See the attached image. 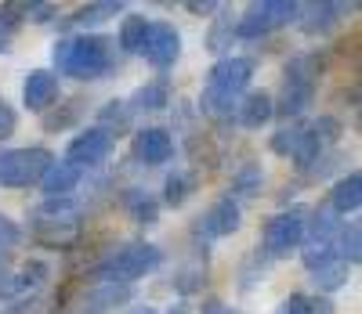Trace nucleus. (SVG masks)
<instances>
[{
    "label": "nucleus",
    "mask_w": 362,
    "mask_h": 314,
    "mask_svg": "<svg viewBox=\"0 0 362 314\" xmlns=\"http://www.w3.org/2000/svg\"><path fill=\"white\" fill-rule=\"evenodd\" d=\"M33 224H80L76 199H44L33 210Z\"/></svg>",
    "instance_id": "nucleus-20"
},
{
    "label": "nucleus",
    "mask_w": 362,
    "mask_h": 314,
    "mask_svg": "<svg viewBox=\"0 0 362 314\" xmlns=\"http://www.w3.org/2000/svg\"><path fill=\"white\" fill-rule=\"evenodd\" d=\"M305 228H308V210H305V206H293V210L276 213V217L264 224V231H261L264 253L286 257L290 249H300V242H305Z\"/></svg>",
    "instance_id": "nucleus-6"
},
{
    "label": "nucleus",
    "mask_w": 362,
    "mask_h": 314,
    "mask_svg": "<svg viewBox=\"0 0 362 314\" xmlns=\"http://www.w3.org/2000/svg\"><path fill=\"white\" fill-rule=\"evenodd\" d=\"M272 152L286 155V159H293L297 167H312L322 155V145L312 134V127H283V131L272 134Z\"/></svg>",
    "instance_id": "nucleus-8"
},
{
    "label": "nucleus",
    "mask_w": 362,
    "mask_h": 314,
    "mask_svg": "<svg viewBox=\"0 0 362 314\" xmlns=\"http://www.w3.org/2000/svg\"><path fill=\"white\" fill-rule=\"evenodd\" d=\"M51 61H54V76H73V80H105L116 66L112 40L98 33L58 40L51 51Z\"/></svg>",
    "instance_id": "nucleus-2"
},
{
    "label": "nucleus",
    "mask_w": 362,
    "mask_h": 314,
    "mask_svg": "<svg viewBox=\"0 0 362 314\" xmlns=\"http://www.w3.org/2000/svg\"><path fill=\"white\" fill-rule=\"evenodd\" d=\"M127 119H131L127 102H109V105L98 112V127H102V131H109V123H116V127H124Z\"/></svg>",
    "instance_id": "nucleus-31"
},
{
    "label": "nucleus",
    "mask_w": 362,
    "mask_h": 314,
    "mask_svg": "<svg viewBox=\"0 0 362 314\" xmlns=\"http://www.w3.org/2000/svg\"><path fill=\"white\" fill-rule=\"evenodd\" d=\"M312 134L319 138V145H334V141L341 138V119H334V116H319V119H315V127H312Z\"/></svg>",
    "instance_id": "nucleus-32"
},
{
    "label": "nucleus",
    "mask_w": 362,
    "mask_h": 314,
    "mask_svg": "<svg viewBox=\"0 0 362 314\" xmlns=\"http://www.w3.org/2000/svg\"><path fill=\"white\" fill-rule=\"evenodd\" d=\"M112 131H102V127H87L80 131L69 148H66V163H73L76 170H95L109 159V152H112Z\"/></svg>",
    "instance_id": "nucleus-7"
},
{
    "label": "nucleus",
    "mask_w": 362,
    "mask_h": 314,
    "mask_svg": "<svg viewBox=\"0 0 362 314\" xmlns=\"http://www.w3.org/2000/svg\"><path fill=\"white\" fill-rule=\"evenodd\" d=\"M11 29H15V25H11L4 15H0V51H8V44H11Z\"/></svg>",
    "instance_id": "nucleus-39"
},
{
    "label": "nucleus",
    "mask_w": 362,
    "mask_h": 314,
    "mask_svg": "<svg viewBox=\"0 0 362 314\" xmlns=\"http://www.w3.org/2000/svg\"><path fill=\"white\" fill-rule=\"evenodd\" d=\"M163 105H170V87H167V80H153V83L138 87V90L131 94V102H127L131 112H156V109H163Z\"/></svg>",
    "instance_id": "nucleus-21"
},
{
    "label": "nucleus",
    "mask_w": 362,
    "mask_h": 314,
    "mask_svg": "<svg viewBox=\"0 0 362 314\" xmlns=\"http://www.w3.org/2000/svg\"><path fill=\"white\" fill-rule=\"evenodd\" d=\"M239 224H243V210H239V203L232 195H221L199 217V235L203 238H228V235L239 231Z\"/></svg>",
    "instance_id": "nucleus-10"
},
{
    "label": "nucleus",
    "mask_w": 362,
    "mask_h": 314,
    "mask_svg": "<svg viewBox=\"0 0 362 314\" xmlns=\"http://www.w3.org/2000/svg\"><path fill=\"white\" fill-rule=\"evenodd\" d=\"M163 260V253L153 242H127L112 249L109 257H102L95 264V278L98 282H116V286H131V282L145 278L148 271H156Z\"/></svg>",
    "instance_id": "nucleus-3"
},
{
    "label": "nucleus",
    "mask_w": 362,
    "mask_h": 314,
    "mask_svg": "<svg viewBox=\"0 0 362 314\" xmlns=\"http://www.w3.org/2000/svg\"><path fill=\"white\" fill-rule=\"evenodd\" d=\"M134 314H156V310H134Z\"/></svg>",
    "instance_id": "nucleus-41"
},
{
    "label": "nucleus",
    "mask_w": 362,
    "mask_h": 314,
    "mask_svg": "<svg viewBox=\"0 0 362 314\" xmlns=\"http://www.w3.org/2000/svg\"><path fill=\"white\" fill-rule=\"evenodd\" d=\"M348 11H355V4H312L308 18H297V22H300V29H305L308 37H322V33H329V29L341 22L337 15H348Z\"/></svg>",
    "instance_id": "nucleus-18"
},
{
    "label": "nucleus",
    "mask_w": 362,
    "mask_h": 314,
    "mask_svg": "<svg viewBox=\"0 0 362 314\" xmlns=\"http://www.w3.org/2000/svg\"><path fill=\"white\" fill-rule=\"evenodd\" d=\"M22 242V228L11 221L8 213H0V253H8L11 246H18Z\"/></svg>",
    "instance_id": "nucleus-33"
},
{
    "label": "nucleus",
    "mask_w": 362,
    "mask_h": 314,
    "mask_svg": "<svg viewBox=\"0 0 362 314\" xmlns=\"http://www.w3.org/2000/svg\"><path fill=\"white\" fill-rule=\"evenodd\" d=\"M83 181V170H76L73 163H51L47 170H44V177H40V192L47 195V199H73V192H76V184Z\"/></svg>",
    "instance_id": "nucleus-13"
},
{
    "label": "nucleus",
    "mask_w": 362,
    "mask_h": 314,
    "mask_svg": "<svg viewBox=\"0 0 362 314\" xmlns=\"http://www.w3.org/2000/svg\"><path fill=\"white\" fill-rule=\"evenodd\" d=\"M0 264H4V253H0Z\"/></svg>",
    "instance_id": "nucleus-42"
},
{
    "label": "nucleus",
    "mask_w": 362,
    "mask_h": 314,
    "mask_svg": "<svg viewBox=\"0 0 362 314\" xmlns=\"http://www.w3.org/2000/svg\"><path fill=\"white\" fill-rule=\"evenodd\" d=\"M232 40H235V22L232 18H214V25H210V37H206V47L210 51H225V47H232Z\"/></svg>",
    "instance_id": "nucleus-30"
},
{
    "label": "nucleus",
    "mask_w": 362,
    "mask_h": 314,
    "mask_svg": "<svg viewBox=\"0 0 362 314\" xmlns=\"http://www.w3.org/2000/svg\"><path fill=\"white\" fill-rule=\"evenodd\" d=\"M177 314H185V310H177Z\"/></svg>",
    "instance_id": "nucleus-43"
},
{
    "label": "nucleus",
    "mask_w": 362,
    "mask_h": 314,
    "mask_svg": "<svg viewBox=\"0 0 362 314\" xmlns=\"http://www.w3.org/2000/svg\"><path fill=\"white\" fill-rule=\"evenodd\" d=\"M44 282H47V267L40 260H33V264H25L18 274H4V278H0V300H18L25 293H37Z\"/></svg>",
    "instance_id": "nucleus-15"
},
{
    "label": "nucleus",
    "mask_w": 362,
    "mask_h": 314,
    "mask_svg": "<svg viewBox=\"0 0 362 314\" xmlns=\"http://www.w3.org/2000/svg\"><path fill=\"white\" fill-rule=\"evenodd\" d=\"M192 188H196V177H192V174L174 170V174L163 181V206H170V210L185 206V203H189V195H192Z\"/></svg>",
    "instance_id": "nucleus-27"
},
{
    "label": "nucleus",
    "mask_w": 362,
    "mask_h": 314,
    "mask_svg": "<svg viewBox=\"0 0 362 314\" xmlns=\"http://www.w3.org/2000/svg\"><path fill=\"white\" fill-rule=\"evenodd\" d=\"M334 253H337V260H344L348 267H355V264L362 260V231H358L355 221H351V224H341V231H337V238H334Z\"/></svg>",
    "instance_id": "nucleus-24"
},
{
    "label": "nucleus",
    "mask_w": 362,
    "mask_h": 314,
    "mask_svg": "<svg viewBox=\"0 0 362 314\" xmlns=\"http://www.w3.org/2000/svg\"><path fill=\"white\" fill-rule=\"evenodd\" d=\"M51 163H54V155L47 148H8V152H0V184L4 188L40 184Z\"/></svg>",
    "instance_id": "nucleus-5"
},
{
    "label": "nucleus",
    "mask_w": 362,
    "mask_h": 314,
    "mask_svg": "<svg viewBox=\"0 0 362 314\" xmlns=\"http://www.w3.org/2000/svg\"><path fill=\"white\" fill-rule=\"evenodd\" d=\"M254 80V61L250 58H239L228 54L221 61H214V69L206 73V87L199 94V112L210 119H232L239 98L247 94Z\"/></svg>",
    "instance_id": "nucleus-1"
},
{
    "label": "nucleus",
    "mask_w": 362,
    "mask_h": 314,
    "mask_svg": "<svg viewBox=\"0 0 362 314\" xmlns=\"http://www.w3.org/2000/svg\"><path fill=\"white\" fill-rule=\"evenodd\" d=\"M58 98V76L51 69H33L22 83V105L29 112H47Z\"/></svg>",
    "instance_id": "nucleus-12"
},
{
    "label": "nucleus",
    "mask_w": 362,
    "mask_h": 314,
    "mask_svg": "<svg viewBox=\"0 0 362 314\" xmlns=\"http://www.w3.org/2000/svg\"><path fill=\"white\" fill-rule=\"evenodd\" d=\"M358 206H362V174L351 170L334 184V192H329V210H334L337 217H351V213H358Z\"/></svg>",
    "instance_id": "nucleus-17"
},
{
    "label": "nucleus",
    "mask_w": 362,
    "mask_h": 314,
    "mask_svg": "<svg viewBox=\"0 0 362 314\" xmlns=\"http://www.w3.org/2000/svg\"><path fill=\"white\" fill-rule=\"evenodd\" d=\"M300 18V4L297 0H261V4H250L247 15L235 22V37L239 40H261L276 29L290 25Z\"/></svg>",
    "instance_id": "nucleus-4"
},
{
    "label": "nucleus",
    "mask_w": 362,
    "mask_h": 314,
    "mask_svg": "<svg viewBox=\"0 0 362 314\" xmlns=\"http://www.w3.org/2000/svg\"><path fill=\"white\" fill-rule=\"evenodd\" d=\"M131 152H134V159L141 167H163V163H170V155H174V138L163 127H141L134 134Z\"/></svg>",
    "instance_id": "nucleus-11"
},
{
    "label": "nucleus",
    "mask_w": 362,
    "mask_h": 314,
    "mask_svg": "<svg viewBox=\"0 0 362 314\" xmlns=\"http://www.w3.org/2000/svg\"><path fill=\"white\" fill-rule=\"evenodd\" d=\"M319 73H322V58L319 54H293L283 69V83H319Z\"/></svg>",
    "instance_id": "nucleus-22"
},
{
    "label": "nucleus",
    "mask_w": 362,
    "mask_h": 314,
    "mask_svg": "<svg viewBox=\"0 0 362 314\" xmlns=\"http://www.w3.org/2000/svg\"><path fill=\"white\" fill-rule=\"evenodd\" d=\"M308 300H312V296H305V293H290V296L279 303L276 314H308Z\"/></svg>",
    "instance_id": "nucleus-35"
},
{
    "label": "nucleus",
    "mask_w": 362,
    "mask_h": 314,
    "mask_svg": "<svg viewBox=\"0 0 362 314\" xmlns=\"http://www.w3.org/2000/svg\"><path fill=\"white\" fill-rule=\"evenodd\" d=\"M148 22L145 15H127L124 22H119V47H124L127 54H141V47H145V37H148Z\"/></svg>",
    "instance_id": "nucleus-23"
},
{
    "label": "nucleus",
    "mask_w": 362,
    "mask_h": 314,
    "mask_svg": "<svg viewBox=\"0 0 362 314\" xmlns=\"http://www.w3.org/2000/svg\"><path fill=\"white\" fill-rule=\"evenodd\" d=\"M119 11H124V4H119V0H102V4L80 8L69 22H73V25H98V22H105V18H116Z\"/></svg>",
    "instance_id": "nucleus-28"
},
{
    "label": "nucleus",
    "mask_w": 362,
    "mask_h": 314,
    "mask_svg": "<svg viewBox=\"0 0 362 314\" xmlns=\"http://www.w3.org/2000/svg\"><path fill=\"white\" fill-rule=\"evenodd\" d=\"M261 184H264V174H261V167L257 163H243L235 170V177H232V188H235V195H257L261 192Z\"/></svg>",
    "instance_id": "nucleus-29"
},
{
    "label": "nucleus",
    "mask_w": 362,
    "mask_h": 314,
    "mask_svg": "<svg viewBox=\"0 0 362 314\" xmlns=\"http://www.w3.org/2000/svg\"><path fill=\"white\" fill-rule=\"evenodd\" d=\"M54 15H58L54 4H29V11H25V18H33V22H51Z\"/></svg>",
    "instance_id": "nucleus-36"
},
{
    "label": "nucleus",
    "mask_w": 362,
    "mask_h": 314,
    "mask_svg": "<svg viewBox=\"0 0 362 314\" xmlns=\"http://www.w3.org/2000/svg\"><path fill=\"white\" fill-rule=\"evenodd\" d=\"M124 206H127V213L134 217L138 224H156L160 221V203L153 195H145L141 188H131V192L124 195Z\"/></svg>",
    "instance_id": "nucleus-25"
},
{
    "label": "nucleus",
    "mask_w": 362,
    "mask_h": 314,
    "mask_svg": "<svg viewBox=\"0 0 362 314\" xmlns=\"http://www.w3.org/2000/svg\"><path fill=\"white\" fill-rule=\"evenodd\" d=\"M308 314H337V310L326 296H315V300H308Z\"/></svg>",
    "instance_id": "nucleus-38"
},
{
    "label": "nucleus",
    "mask_w": 362,
    "mask_h": 314,
    "mask_svg": "<svg viewBox=\"0 0 362 314\" xmlns=\"http://www.w3.org/2000/svg\"><path fill=\"white\" fill-rule=\"evenodd\" d=\"M348 264L344 260H326L322 267H315L312 271V282H315V286H319V293H334V289H341V286H348Z\"/></svg>",
    "instance_id": "nucleus-26"
},
{
    "label": "nucleus",
    "mask_w": 362,
    "mask_h": 314,
    "mask_svg": "<svg viewBox=\"0 0 362 314\" xmlns=\"http://www.w3.org/2000/svg\"><path fill=\"white\" fill-rule=\"evenodd\" d=\"M15 131H18V112L8 102H0V141H8Z\"/></svg>",
    "instance_id": "nucleus-34"
},
{
    "label": "nucleus",
    "mask_w": 362,
    "mask_h": 314,
    "mask_svg": "<svg viewBox=\"0 0 362 314\" xmlns=\"http://www.w3.org/2000/svg\"><path fill=\"white\" fill-rule=\"evenodd\" d=\"M141 54L153 61L156 69H170L174 61L181 58V33L170 22H153V25H148V37H145Z\"/></svg>",
    "instance_id": "nucleus-9"
},
{
    "label": "nucleus",
    "mask_w": 362,
    "mask_h": 314,
    "mask_svg": "<svg viewBox=\"0 0 362 314\" xmlns=\"http://www.w3.org/2000/svg\"><path fill=\"white\" fill-rule=\"evenodd\" d=\"M131 300V286H116V282H98L95 289H87L80 300V314H102L109 307H119Z\"/></svg>",
    "instance_id": "nucleus-16"
},
{
    "label": "nucleus",
    "mask_w": 362,
    "mask_h": 314,
    "mask_svg": "<svg viewBox=\"0 0 362 314\" xmlns=\"http://www.w3.org/2000/svg\"><path fill=\"white\" fill-rule=\"evenodd\" d=\"M312 102H315V83H283L276 112L286 116V119H293V116H305Z\"/></svg>",
    "instance_id": "nucleus-19"
},
{
    "label": "nucleus",
    "mask_w": 362,
    "mask_h": 314,
    "mask_svg": "<svg viewBox=\"0 0 362 314\" xmlns=\"http://www.w3.org/2000/svg\"><path fill=\"white\" fill-rule=\"evenodd\" d=\"M272 116H276V98L264 90L247 94V98H239V105H235V119L243 131H261Z\"/></svg>",
    "instance_id": "nucleus-14"
},
{
    "label": "nucleus",
    "mask_w": 362,
    "mask_h": 314,
    "mask_svg": "<svg viewBox=\"0 0 362 314\" xmlns=\"http://www.w3.org/2000/svg\"><path fill=\"white\" fill-rule=\"evenodd\" d=\"M192 15H218L221 11V4H214V0H189L185 4Z\"/></svg>",
    "instance_id": "nucleus-37"
},
{
    "label": "nucleus",
    "mask_w": 362,
    "mask_h": 314,
    "mask_svg": "<svg viewBox=\"0 0 362 314\" xmlns=\"http://www.w3.org/2000/svg\"><path fill=\"white\" fill-rule=\"evenodd\" d=\"M199 314H232V310H228V307H225V303H221V300H206V303H203V310H199Z\"/></svg>",
    "instance_id": "nucleus-40"
}]
</instances>
